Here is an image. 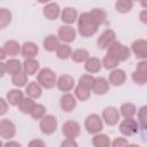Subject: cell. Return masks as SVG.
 Wrapping results in <instances>:
<instances>
[{
	"label": "cell",
	"mask_w": 147,
	"mask_h": 147,
	"mask_svg": "<svg viewBox=\"0 0 147 147\" xmlns=\"http://www.w3.org/2000/svg\"><path fill=\"white\" fill-rule=\"evenodd\" d=\"M77 29L78 33L84 38H90L96 33L99 29V24L93 20L90 13H83L79 15L77 20Z\"/></svg>",
	"instance_id": "1"
},
{
	"label": "cell",
	"mask_w": 147,
	"mask_h": 147,
	"mask_svg": "<svg viewBox=\"0 0 147 147\" xmlns=\"http://www.w3.org/2000/svg\"><path fill=\"white\" fill-rule=\"evenodd\" d=\"M37 82H38V84L42 88L51 90V88H53L56 85L57 78H56L55 72L52 69H49V68H42L37 74Z\"/></svg>",
	"instance_id": "2"
},
{
	"label": "cell",
	"mask_w": 147,
	"mask_h": 147,
	"mask_svg": "<svg viewBox=\"0 0 147 147\" xmlns=\"http://www.w3.org/2000/svg\"><path fill=\"white\" fill-rule=\"evenodd\" d=\"M107 54L114 56L119 62H123V61H126L127 59H130V56H131V49L127 46H125L124 44H122L119 41H115V42H113L108 47Z\"/></svg>",
	"instance_id": "3"
},
{
	"label": "cell",
	"mask_w": 147,
	"mask_h": 147,
	"mask_svg": "<svg viewBox=\"0 0 147 147\" xmlns=\"http://www.w3.org/2000/svg\"><path fill=\"white\" fill-rule=\"evenodd\" d=\"M84 126L86 129V131L91 134H98L102 131L103 129V119L101 116H99L98 114H91L85 118V123Z\"/></svg>",
	"instance_id": "4"
},
{
	"label": "cell",
	"mask_w": 147,
	"mask_h": 147,
	"mask_svg": "<svg viewBox=\"0 0 147 147\" xmlns=\"http://www.w3.org/2000/svg\"><path fill=\"white\" fill-rule=\"evenodd\" d=\"M39 129L46 136L53 134L56 131V129H57V119H56V117L54 115H51V114L45 115L40 119Z\"/></svg>",
	"instance_id": "5"
},
{
	"label": "cell",
	"mask_w": 147,
	"mask_h": 147,
	"mask_svg": "<svg viewBox=\"0 0 147 147\" xmlns=\"http://www.w3.org/2000/svg\"><path fill=\"white\" fill-rule=\"evenodd\" d=\"M138 122L134 118H124L119 123V132L124 137H131L134 136L138 132Z\"/></svg>",
	"instance_id": "6"
},
{
	"label": "cell",
	"mask_w": 147,
	"mask_h": 147,
	"mask_svg": "<svg viewBox=\"0 0 147 147\" xmlns=\"http://www.w3.org/2000/svg\"><path fill=\"white\" fill-rule=\"evenodd\" d=\"M62 133L65 139H76L80 134V125L76 121H67L62 125Z\"/></svg>",
	"instance_id": "7"
},
{
	"label": "cell",
	"mask_w": 147,
	"mask_h": 147,
	"mask_svg": "<svg viewBox=\"0 0 147 147\" xmlns=\"http://www.w3.org/2000/svg\"><path fill=\"white\" fill-rule=\"evenodd\" d=\"M116 41V33L111 29L105 30L96 40V45L100 49H108V47Z\"/></svg>",
	"instance_id": "8"
},
{
	"label": "cell",
	"mask_w": 147,
	"mask_h": 147,
	"mask_svg": "<svg viewBox=\"0 0 147 147\" xmlns=\"http://www.w3.org/2000/svg\"><path fill=\"white\" fill-rule=\"evenodd\" d=\"M119 110L116 107H106L102 110V119L109 126H114L119 122Z\"/></svg>",
	"instance_id": "9"
},
{
	"label": "cell",
	"mask_w": 147,
	"mask_h": 147,
	"mask_svg": "<svg viewBox=\"0 0 147 147\" xmlns=\"http://www.w3.org/2000/svg\"><path fill=\"white\" fill-rule=\"evenodd\" d=\"M15 133H16L15 124L10 119H7V118L1 119V122H0V137L2 139L10 140L11 138H14Z\"/></svg>",
	"instance_id": "10"
},
{
	"label": "cell",
	"mask_w": 147,
	"mask_h": 147,
	"mask_svg": "<svg viewBox=\"0 0 147 147\" xmlns=\"http://www.w3.org/2000/svg\"><path fill=\"white\" fill-rule=\"evenodd\" d=\"M57 37L63 44H70L76 39V30L71 25H62L59 28Z\"/></svg>",
	"instance_id": "11"
},
{
	"label": "cell",
	"mask_w": 147,
	"mask_h": 147,
	"mask_svg": "<svg viewBox=\"0 0 147 147\" xmlns=\"http://www.w3.org/2000/svg\"><path fill=\"white\" fill-rule=\"evenodd\" d=\"M131 52L140 60H147V40L137 39L131 44Z\"/></svg>",
	"instance_id": "12"
},
{
	"label": "cell",
	"mask_w": 147,
	"mask_h": 147,
	"mask_svg": "<svg viewBox=\"0 0 147 147\" xmlns=\"http://www.w3.org/2000/svg\"><path fill=\"white\" fill-rule=\"evenodd\" d=\"M77 106V99L71 93H64L60 99V107L64 113L72 111Z\"/></svg>",
	"instance_id": "13"
},
{
	"label": "cell",
	"mask_w": 147,
	"mask_h": 147,
	"mask_svg": "<svg viewBox=\"0 0 147 147\" xmlns=\"http://www.w3.org/2000/svg\"><path fill=\"white\" fill-rule=\"evenodd\" d=\"M56 87L64 93H69L75 86V79L72 76L70 75H62L57 78V83H56Z\"/></svg>",
	"instance_id": "14"
},
{
	"label": "cell",
	"mask_w": 147,
	"mask_h": 147,
	"mask_svg": "<svg viewBox=\"0 0 147 147\" xmlns=\"http://www.w3.org/2000/svg\"><path fill=\"white\" fill-rule=\"evenodd\" d=\"M61 11L62 10H61V8H60V6H59L57 2H48L42 8L44 16L47 20H49V21L56 20L59 16H61Z\"/></svg>",
	"instance_id": "15"
},
{
	"label": "cell",
	"mask_w": 147,
	"mask_h": 147,
	"mask_svg": "<svg viewBox=\"0 0 147 147\" xmlns=\"http://www.w3.org/2000/svg\"><path fill=\"white\" fill-rule=\"evenodd\" d=\"M126 80V74L123 69L111 70L108 75V82L113 86H122Z\"/></svg>",
	"instance_id": "16"
},
{
	"label": "cell",
	"mask_w": 147,
	"mask_h": 147,
	"mask_svg": "<svg viewBox=\"0 0 147 147\" xmlns=\"http://www.w3.org/2000/svg\"><path fill=\"white\" fill-rule=\"evenodd\" d=\"M61 21L64 23V25H71L78 20V13L77 9L74 7H65L61 11Z\"/></svg>",
	"instance_id": "17"
},
{
	"label": "cell",
	"mask_w": 147,
	"mask_h": 147,
	"mask_svg": "<svg viewBox=\"0 0 147 147\" xmlns=\"http://www.w3.org/2000/svg\"><path fill=\"white\" fill-rule=\"evenodd\" d=\"M38 53H39V47L33 41H25L22 45L21 55L24 59H34V56H37Z\"/></svg>",
	"instance_id": "18"
},
{
	"label": "cell",
	"mask_w": 147,
	"mask_h": 147,
	"mask_svg": "<svg viewBox=\"0 0 147 147\" xmlns=\"http://www.w3.org/2000/svg\"><path fill=\"white\" fill-rule=\"evenodd\" d=\"M109 82L105 77H95L92 92L96 95H105L109 91Z\"/></svg>",
	"instance_id": "19"
},
{
	"label": "cell",
	"mask_w": 147,
	"mask_h": 147,
	"mask_svg": "<svg viewBox=\"0 0 147 147\" xmlns=\"http://www.w3.org/2000/svg\"><path fill=\"white\" fill-rule=\"evenodd\" d=\"M40 64L36 59H25L23 62V71L28 76H33L40 70Z\"/></svg>",
	"instance_id": "20"
},
{
	"label": "cell",
	"mask_w": 147,
	"mask_h": 147,
	"mask_svg": "<svg viewBox=\"0 0 147 147\" xmlns=\"http://www.w3.org/2000/svg\"><path fill=\"white\" fill-rule=\"evenodd\" d=\"M2 48L6 52L7 56H10L14 59V56H16V55H18V53H21L22 46L16 40H8L3 44Z\"/></svg>",
	"instance_id": "21"
},
{
	"label": "cell",
	"mask_w": 147,
	"mask_h": 147,
	"mask_svg": "<svg viewBox=\"0 0 147 147\" xmlns=\"http://www.w3.org/2000/svg\"><path fill=\"white\" fill-rule=\"evenodd\" d=\"M6 65V70L7 74H9L10 76H14L16 74H20L21 71H23V63H21L20 60L17 59H9L5 62Z\"/></svg>",
	"instance_id": "22"
},
{
	"label": "cell",
	"mask_w": 147,
	"mask_h": 147,
	"mask_svg": "<svg viewBox=\"0 0 147 147\" xmlns=\"http://www.w3.org/2000/svg\"><path fill=\"white\" fill-rule=\"evenodd\" d=\"M26 96L31 99H39L42 94V87L38 84V82H30L25 87Z\"/></svg>",
	"instance_id": "23"
},
{
	"label": "cell",
	"mask_w": 147,
	"mask_h": 147,
	"mask_svg": "<svg viewBox=\"0 0 147 147\" xmlns=\"http://www.w3.org/2000/svg\"><path fill=\"white\" fill-rule=\"evenodd\" d=\"M24 95H23V92L20 90V88H13V90H9L6 94V100L8 101V103L10 106H18L20 102L23 100Z\"/></svg>",
	"instance_id": "24"
},
{
	"label": "cell",
	"mask_w": 147,
	"mask_h": 147,
	"mask_svg": "<svg viewBox=\"0 0 147 147\" xmlns=\"http://www.w3.org/2000/svg\"><path fill=\"white\" fill-rule=\"evenodd\" d=\"M60 45V39L55 34H48L42 41V46L47 52H56Z\"/></svg>",
	"instance_id": "25"
},
{
	"label": "cell",
	"mask_w": 147,
	"mask_h": 147,
	"mask_svg": "<svg viewBox=\"0 0 147 147\" xmlns=\"http://www.w3.org/2000/svg\"><path fill=\"white\" fill-rule=\"evenodd\" d=\"M101 67H102V61L99 59V57H95V56H91L85 63H84V68L87 72L90 74H96L101 70Z\"/></svg>",
	"instance_id": "26"
},
{
	"label": "cell",
	"mask_w": 147,
	"mask_h": 147,
	"mask_svg": "<svg viewBox=\"0 0 147 147\" xmlns=\"http://www.w3.org/2000/svg\"><path fill=\"white\" fill-rule=\"evenodd\" d=\"M36 102L33 99L29 98V96H24L23 100L20 102V105L17 106L18 107V110L22 113V114H26V115H31V113L33 111L34 107H36Z\"/></svg>",
	"instance_id": "27"
},
{
	"label": "cell",
	"mask_w": 147,
	"mask_h": 147,
	"mask_svg": "<svg viewBox=\"0 0 147 147\" xmlns=\"http://www.w3.org/2000/svg\"><path fill=\"white\" fill-rule=\"evenodd\" d=\"M90 57H91L90 53L85 48H77L72 52V55H71V60L76 63H85Z\"/></svg>",
	"instance_id": "28"
},
{
	"label": "cell",
	"mask_w": 147,
	"mask_h": 147,
	"mask_svg": "<svg viewBox=\"0 0 147 147\" xmlns=\"http://www.w3.org/2000/svg\"><path fill=\"white\" fill-rule=\"evenodd\" d=\"M119 114L124 118H133V116L137 114V107L134 103L125 102L119 108Z\"/></svg>",
	"instance_id": "29"
},
{
	"label": "cell",
	"mask_w": 147,
	"mask_h": 147,
	"mask_svg": "<svg viewBox=\"0 0 147 147\" xmlns=\"http://www.w3.org/2000/svg\"><path fill=\"white\" fill-rule=\"evenodd\" d=\"M92 144H93V147H111L109 137L103 133L95 134L92 139Z\"/></svg>",
	"instance_id": "30"
},
{
	"label": "cell",
	"mask_w": 147,
	"mask_h": 147,
	"mask_svg": "<svg viewBox=\"0 0 147 147\" xmlns=\"http://www.w3.org/2000/svg\"><path fill=\"white\" fill-rule=\"evenodd\" d=\"M88 13L93 17V20L99 24V26L102 25L107 21V11L102 8H93Z\"/></svg>",
	"instance_id": "31"
},
{
	"label": "cell",
	"mask_w": 147,
	"mask_h": 147,
	"mask_svg": "<svg viewBox=\"0 0 147 147\" xmlns=\"http://www.w3.org/2000/svg\"><path fill=\"white\" fill-rule=\"evenodd\" d=\"M56 56L60 60H67L69 57H71L72 55V48L70 47L69 44H61L59 46V48L56 49Z\"/></svg>",
	"instance_id": "32"
},
{
	"label": "cell",
	"mask_w": 147,
	"mask_h": 147,
	"mask_svg": "<svg viewBox=\"0 0 147 147\" xmlns=\"http://www.w3.org/2000/svg\"><path fill=\"white\" fill-rule=\"evenodd\" d=\"M132 7H133V1L132 0H117L115 2V8L121 14L130 13Z\"/></svg>",
	"instance_id": "33"
},
{
	"label": "cell",
	"mask_w": 147,
	"mask_h": 147,
	"mask_svg": "<svg viewBox=\"0 0 147 147\" xmlns=\"http://www.w3.org/2000/svg\"><path fill=\"white\" fill-rule=\"evenodd\" d=\"M28 75L24 72V71H21L20 74H16L14 76H11V83L14 86H16L17 88L20 87H23V86H26L29 83H28Z\"/></svg>",
	"instance_id": "34"
},
{
	"label": "cell",
	"mask_w": 147,
	"mask_h": 147,
	"mask_svg": "<svg viewBox=\"0 0 147 147\" xmlns=\"http://www.w3.org/2000/svg\"><path fill=\"white\" fill-rule=\"evenodd\" d=\"M91 90H87L80 85L77 84V86L75 87V91H74V95L76 96V99H78L79 101H86L90 99L91 96Z\"/></svg>",
	"instance_id": "35"
},
{
	"label": "cell",
	"mask_w": 147,
	"mask_h": 147,
	"mask_svg": "<svg viewBox=\"0 0 147 147\" xmlns=\"http://www.w3.org/2000/svg\"><path fill=\"white\" fill-rule=\"evenodd\" d=\"M11 11L7 8H1L0 9V28L5 29L6 26H8L11 23Z\"/></svg>",
	"instance_id": "36"
},
{
	"label": "cell",
	"mask_w": 147,
	"mask_h": 147,
	"mask_svg": "<svg viewBox=\"0 0 147 147\" xmlns=\"http://www.w3.org/2000/svg\"><path fill=\"white\" fill-rule=\"evenodd\" d=\"M118 64H119V61L109 54H106L102 59V67L107 70H115L117 69Z\"/></svg>",
	"instance_id": "37"
},
{
	"label": "cell",
	"mask_w": 147,
	"mask_h": 147,
	"mask_svg": "<svg viewBox=\"0 0 147 147\" xmlns=\"http://www.w3.org/2000/svg\"><path fill=\"white\" fill-rule=\"evenodd\" d=\"M138 116V123L141 129L147 130V106H142L137 111Z\"/></svg>",
	"instance_id": "38"
},
{
	"label": "cell",
	"mask_w": 147,
	"mask_h": 147,
	"mask_svg": "<svg viewBox=\"0 0 147 147\" xmlns=\"http://www.w3.org/2000/svg\"><path fill=\"white\" fill-rule=\"evenodd\" d=\"M94 82H95V77H93L92 75H83V76H80V78L78 80V85L92 91Z\"/></svg>",
	"instance_id": "39"
},
{
	"label": "cell",
	"mask_w": 147,
	"mask_h": 147,
	"mask_svg": "<svg viewBox=\"0 0 147 147\" xmlns=\"http://www.w3.org/2000/svg\"><path fill=\"white\" fill-rule=\"evenodd\" d=\"M46 115V108H45V106L44 105H41V103H37L36 105V107H34V109H33V111L31 113V117L33 118V119H41L44 116Z\"/></svg>",
	"instance_id": "40"
},
{
	"label": "cell",
	"mask_w": 147,
	"mask_h": 147,
	"mask_svg": "<svg viewBox=\"0 0 147 147\" xmlns=\"http://www.w3.org/2000/svg\"><path fill=\"white\" fill-rule=\"evenodd\" d=\"M131 78H132L133 83L137 84V85H139V86H142V85H145L147 83V75H145L142 72H139L137 70H134L132 72Z\"/></svg>",
	"instance_id": "41"
},
{
	"label": "cell",
	"mask_w": 147,
	"mask_h": 147,
	"mask_svg": "<svg viewBox=\"0 0 147 147\" xmlns=\"http://www.w3.org/2000/svg\"><path fill=\"white\" fill-rule=\"evenodd\" d=\"M127 146H129V141L124 137H117L111 142V147H127Z\"/></svg>",
	"instance_id": "42"
},
{
	"label": "cell",
	"mask_w": 147,
	"mask_h": 147,
	"mask_svg": "<svg viewBox=\"0 0 147 147\" xmlns=\"http://www.w3.org/2000/svg\"><path fill=\"white\" fill-rule=\"evenodd\" d=\"M8 108H9L8 101H7L5 98H1V99H0V115L3 116V115L8 111Z\"/></svg>",
	"instance_id": "43"
},
{
	"label": "cell",
	"mask_w": 147,
	"mask_h": 147,
	"mask_svg": "<svg viewBox=\"0 0 147 147\" xmlns=\"http://www.w3.org/2000/svg\"><path fill=\"white\" fill-rule=\"evenodd\" d=\"M136 70L147 75V60H141L140 62H138V64L136 65Z\"/></svg>",
	"instance_id": "44"
},
{
	"label": "cell",
	"mask_w": 147,
	"mask_h": 147,
	"mask_svg": "<svg viewBox=\"0 0 147 147\" xmlns=\"http://www.w3.org/2000/svg\"><path fill=\"white\" fill-rule=\"evenodd\" d=\"M28 147H46V144L41 139H32L29 141Z\"/></svg>",
	"instance_id": "45"
},
{
	"label": "cell",
	"mask_w": 147,
	"mask_h": 147,
	"mask_svg": "<svg viewBox=\"0 0 147 147\" xmlns=\"http://www.w3.org/2000/svg\"><path fill=\"white\" fill-rule=\"evenodd\" d=\"M60 147H78V144L75 139H64Z\"/></svg>",
	"instance_id": "46"
},
{
	"label": "cell",
	"mask_w": 147,
	"mask_h": 147,
	"mask_svg": "<svg viewBox=\"0 0 147 147\" xmlns=\"http://www.w3.org/2000/svg\"><path fill=\"white\" fill-rule=\"evenodd\" d=\"M139 20H140L141 23H144V24L147 25V9H142L139 13Z\"/></svg>",
	"instance_id": "47"
},
{
	"label": "cell",
	"mask_w": 147,
	"mask_h": 147,
	"mask_svg": "<svg viewBox=\"0 0 147 147\" xmlns=\"http://www.w3.org/2000/svg\"><path fill=\"white\" fill-rule=\"evenodd\" d=\"M2 147H22V146H21V144L17 142V141L8 140V141H6V142L2 145Z\"/></svg>",
	"instance_id": "48"
},
{
	"label": "cell",
	"mask_w": 147,
	"mask_h": 147,
	"mask_svg": "<svg viewBox=\"0 0 147 147\" xmlns=\"http://www.w3.org/2000/svg\"><path fill=\"white\" fill-rule=\"evenodd\" d=\"M0 67H1V77H3V76L7 74V70H6V65H5V62H1V63H0Z\"/></svg>",
	"instance_id": "49"
},
{
	"label": "cell",
	"mask_w": 147,
	"mask_h": 147,
	"mask_svg": "<svg viewBox=\"0 0 147 147\" xmlns=\"http://www.w3.org/2000/svg\"><path fill=\"white\" fill-rule=\"evenodd\" d=\"M140 5H141V7H144V9H147V0L140 1Z\"/></svg>",
	"instance_id": "50"
},
{
	"label": "cell",
	"mask_w": 147,
	"mask_h": 147,
	"mask_svg": "<svg viewBox=\"0 0 147 147\" xmlns=\"http://www.w3.org/2000/svg\"><path fill=\"white\" fill-rule=\"evenodd\" d=\"M127 147H141V146H139L138 144H129Z\"/></svg>",
	"instance_id": "51"
}]
</instances>
